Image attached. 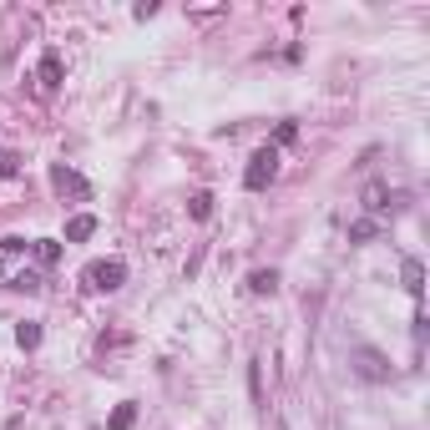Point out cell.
Here are the masks:
<instances>
[{
  "mask_svg": "<svg viewBox=\"0 0 430 430\" xmlns=\"http://www.w3.org/2000/svg\"><path fill=\"white\" fill-rule=\"evenodd\" d=\"M364 238H375V218H359V223H349V243H364Z\"/></svg>",
  "mask_w": 430,
  "mask_h": 430,
  "instance_id": "30bf717a",
  "label": "cell"
},
{
  "mask_svg": "<svg viewBox=\"0 0 430 430\" xmlns=\"http://www.w3.org/2000/svg\"><path fill=\"white\" fill-rule=\"evenodd\" d=\"M385 198H390V193H385L380 183H375V187H364V213H385Z\"/></svg>",
  "mask_w": 430,
  "mask_h": 430,
  "instance_id": "9c48e42d",
  "label": "cell"
},
{
  "mask_svg": "<svg viewBox=\"0 0 430 430\" xmlns=\"http://www.w3.org/2000/svg\"><path fill=\"white\" fill-rule=\"evenodd\" d=\"M51 183L61 187V193H76V198H86V193H91L86 178H82V172H71V167H51Z\"/></svg>",
  "mask_w": 430,
  "mask_h": 430,
  "instance_id": "3957f363",
  "label": "cell"
},
{
  "mask_svg": "<svg viewBox=\"0 0 430 430\" xmlns=\"http://www.w3.org/2000/svg\"><path fill=\"white\" fill-rule=\"evenodd\" d=\"M91 233H97V218H91V213H82V218L66 223V238H71V243H82V238H91Z\"/></svg>",
  "mask_w": 430,
  "mask_h": 430,
  "instance_id": "8992f818",
  "label": "cell"
},
{
  "mask_svg": "<svg viewBox=\"0 0 430 430\" xmlns=\"http://www.w3.org/2000/svg\"><path fill=\"white\" fill-rule=\"evenodd\" d=\"M41 86H46V91H56V86H61V56H56V51H46V56H41Z\"/></svg>",
  "mask_w": 430,
  "mask_h": 430,
  "instance_id": "277c9868",
  "label": "cell"
},
{
  "mask_svg": "<svg viewBox=\"0 0 430 430\" xmlns=\"http://www.w3.org/2000/svg\"><path fill=\"white\" fill-rule=\"evenodd\" d=\"M359 359H364V380H385V370H380V355H375V349H359Z\"/></svg>",
  "mask_w": 430,
  "mask_h": 430,
  "instance_id": "8fae6325",
  "label": "cell"
},
{
  "mask_svg": "<svg viewBox=\"0 0 430 430\" xmlns=\"http://www.w3.org/2000/svg\"><path fill=\"white\" fill-rule=\"evenodd\" d=\"M208 213H213V198L198 193V198H193V218H208Z\"/></svg>",
  "mask_w": 430,
  "mask_h": 430,
  "instance_id": "5bb4252c",
  "label": "cell"
},
{
  "mask_svg": "<svg viewBox=\"0 0 430 430\" xmlns=\"http://www.w3.org/2000/svg\"><path fill=\"white\" fill-rule=\"evenodd\" d=\"M274 283H279L274 268H259V274H248V289H253V294H274Z\"/></svg>",
  "mask_w": 430,
  "mask_h": 430,
  "instance_id": "52a82bcc",
  "label": "cell"
},
{
  "mask_svg": "<svg viewBox=\"0 0 430 430\" xmlns=\"http://www.w3.org/2000/svg\"><path fill=\"white\" fill-rule=\"evenodd\" d=\"M36 253H41V263H56V259H61V243H56V238H41Z\"/></svg>",
  "mask_w": 430,
  "mask_h": 430,
  "instance_id": "7c38bea8",
  "label": "cell"
},
{
  "mask_svg": "<svg viewBox=\"0 0 430 430\" xmlns=\"http://www.w3.org/2000/svg\"><path fill=\"white\" fill-rule=\"evenodd\" d=\"M400 279H405V294H415L420 299V289H425V268H420V259H405V268H400Z\"/></svg>",
  "mask_w": 430,
  "mask_h": 430,
  "instance_id": "5b68a950",
  "label": "cell"
},
{
  "mask_svg": "<svg viewBox=\"0 0 430 430\" xmlns=\"http://www.w3.org/2000/svg\"><path fill=\"white\" fill-rule=\"evenodd\" d=\"M15 339H21V349H36V344H41V324H36V319H26L21 329H15Z\"/></svg>",
  "mask_w": 430,
  "mask_h": 430,
  "instance_id": "ba28073f",
  "label": "cell"
},
{
  "mask_svg": "<svg viewBox=\"0 0 430 430\" xmlns=\"http://www.w3.org/2000/svg\"><path fill=\"white\" fill-rule=\"evenodd\" d=\"M10 172H15V157H10V152H0V178H10Z\"/></svg>",
  "mask_w": 430,
  "mask_h": 430,
  "instance_id": "9a60e30c",
  "label": "cell"
},
{
  "mask_svg": "<svg viewBox=\"0 0 430 430\" xmlns=\"http://www.w3.org/2000/svg\"><path fill=\"white\" fill-rule=\"evenodd\" d=\"M274 172H279V152L274 147H259V152H253V162H248V172H243V187L263 193V187L274 183Z\"/></svg>",
  "mask_w": 430,
  "mask_h": 430,
  "instance_id": "7a4b0ae2",
  "label": "cell"
},
{
  "mask_svg": "<svg viewBox=\"0 0 430 430\" xmlns=\"http://www.w3.org/2000/svg\"><path fill=\"white\" fill-rule=\"evenodd\" d=\"M137 420V405H122L117 410V415H111V430H127V425H132Z\"/></svg>",
  "mask_w": 430,
  "mask_h": 430,
  "instance_id": "4fadbf2b",
  "label": "cell"
},
{
  "mask_svg": "<svg viewBox=\"0 0 430 430\" xmlns=\"http://www.w3.org/2000/svg\"><path fill=\"white\" fill-rule=\"evenodd\" d=\"M86 289H97V294H111V289H122V279H127V263L122 259H106V263H86Z\"/></svg>",
  "mask_w": 430,
  "mask_h": 430,
  "instance_id": "6da1fadb",
  "label": "cell"
}]
</instances>
